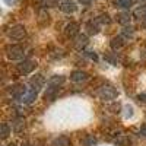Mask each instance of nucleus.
Returning <instances> with one entry per match:
<instances>
[{"label":"nucleus","mask_w":146,"mask_h":146,"mask_svg":"<svg viewBox=\"0 0 146 146\" xmlns=\"http://www.w3.org/2000/svg\"><path fill=\"white\" fill-rule=\"evenodd\" d=\"M5 53H6V57L9 60H13V62H15V60H22L23 58L25 48H23L22 45H19V44H9L6 47Z\"/></svg>","instance_id":"f257e3e1"},{"label":"nucleus","mask_w":146,"mask_h":146,"mask_svg":"<svg viewBox=\"0 0 146 146\" xmlns=\"http://www.w3.org/2000/svg\"><path fill=\"white\" fill-rule=\"evenodd\" d=\"M98 96L102 101L110 102V101H114L117 98L118 92L114 86H111V85H102V86H100V89H98Z\"/></svg>","instance_id":"f03ea898"},{"label":"nucleus","mask_w":146,"mask_h":146,"mask_svg":"<svg viewBox=\"0 0 146 146\" xmlns=\"http://www.w3.org/2000/svg\"><path fill=\"white\" fill-rule=\"evenodd\" d=\"M7 35H9L10 40L21 41V40H23L27 36V29H25L23 25H21V23H16V25L10 27V29L7 31Z\"/></svg>","instance_id":"7ed1b4c3"},{"label":"nucleus","mask_w":146,"mask_h":146,"mask_svg":"<svg viewBox=\"0 0 146 146\" xmlns=\"http://www.w3.org/2000/svg\"><path fill=\"white\" fill-rule=\"evenodd\" d=\"M35 67H36V62H34V60H23L16 66V70L21 75H29V73L35 70Z\"/></svg>","instance_id":"20e7f679"},{"label":"nucleus","mask_w":146,"mask_h":146,"mask_svg":"<svg viewBox=\"0 0 146 146\" xmlns=\"http://www.w3.org/2000/svg\"><path fill=\"white\" fill-rule=\"evenodd\" d=\"M89 73L85 72V70H73L70 73V80L73 83H85L89 80Z\"/></svg>","instance_id":"39448f33"},{"label":"nucleus","mask_w":146,"mask_h":146,"mask_svg":"<svg viewBox=\"0 0 146 146\" xmlns=\"http://www.w3.org/2000/svg\"><path fill=\"white\" fill-rule=\"evenodd\" d=\"M36 95H38V91H36L35 88H29V89H27L25 92H23L18 100L22 104H31V102H34L36 100Z\"/></svg>","instance_id":"423d86ee"},{"label":"nucleus","mask_w":146,"mask_h":146,"mask_svg":"<svg viewBox=\"0 0 146 146\" xmlns=\"http://www.w3.org/2000/svg\"><path fill=\"white\" fill-rule=\"evenodd\" d=\"M79 23L78 22H69L67 25L64 27V35L67 38H76L79 35Z\"/></svg>","instance_id":"0eeeda50"},{"label":"nucleus","mask_w":146,"mask_h":146,"mask_svg":"<svg viewBox=\"0 0 146 146\" xmlns=\"http://www.w3.org/2000/svg\"><path fill=\"white\" fill-rule=\"evenodd\" d=\"M60 88H62V86H53V85H48L47 91L44 92V100L48 101V102H53L54 100H57Z\"/></svg>","instance_id":"6e6552de"},{"label":"nucleus","mask_w":146,"mask_h":146,"mask_svg":"<svg viewBox=\"0 0 146 146\" xmlns=\"http://www.w3.org/2000/svg\"><path fill=\"white\" fill-rule=\"evenodd\" d=\"M75 41H73V47L76 48L78 51H83V48L88 45V42H89V40H88V36L85 35V34H79L76 38H73Z\"/></svg>","instance_id":"1a4fd4ad"},{"label":"nucleus","mask_w":146,"mask_h":146,"mask_svg":"<svg viewBox=\"0 0 146 146\" xmlns=\"http://www.w3.org/2000/svg\"><path fill=\"white\" fill-rule=\"evenodd\" d=\"M126 41L127 40L124 38V36H121V35L114 36V38L110 41V47H111V50H114V51H120L121 48L126 45Z\"/></svg>","instance_id":"9d476101"},{"label":"nucleus","mask_w":146,"mask_h":146,"mask_svg":"<svg viewBox=\"0 0 146 146\" xmlns=\"http://www.w3.org/2000/svg\"><path fill=\"white\" fill-rule=\"evenodd\" d=\"M29 85H31L32 88H35L36 91H40L45 85V78L42 75H35V76H32L29 79Z\"/></svg>","instance_id":"9b49d317"},{"label":"nucleus","mask_w":146,"mask_h":146,"mask_svg":"<svg viewBox=\"0 0 146 146\" xmlns=\"http://www.w3.org/2000/svg\"><path fill=\"white\" fill-rule=\"evenodd\" d=\"M58 7H60V10H62L63 13H67V15L75 13V12L78 10V6H76V3L73 2V0H70V2H64V3H62V5H58Z\"/></svg>","instance_id":"f8f14e48"},{"label":"nucleus","mask_w":146,"mask_h":146,"mask_svg":"<svg viewBox=\"0 0 146 146\" xmlns=\"http://www.w3.org/2000/svg\"><path fill=\"white\" fill-rule=\"evenodd\" d=\"M130 13L129 12H120V13H117V16H115V21H117V23H120L121 27H126V25H129L130 23Z\"/></svg>","instance_id":"ddd939ff"},{"label":"nucleus","mask_w":146,"mask_h":146,"mask_svg":"<svg viewBox=\"0 0 146 146\" xmlns=\"http://www.w3.org/2000/svg\"><path fill=\"white\" fill-rule=\"evenodd\" d=\"M36 22H38L41 27H47L48 23H50V15H48V12H47L45 9L40 10L38 18H36Z\"/></svg>","instance_id":"4468645a"},{"label":"nucleus","mask_w":146,"mask_h":146,"mask_svg":"<svg viewBox=\"0 0 146 146\" xmlns=\"http://www.w3.org/2000/svg\"><path fill=\"white\" fill-rule=\"evenodd\" d=\"M100 27H101V25H100L96 21H89L85 28H86V32H88L89 35H96V34L100 32Z\"/></svg>","instance_id":"2eb2a0df"},{"label":"nucleus","mask_w":146,"mask_h":146,"mask_svg":"<svg viewBox=\"0 0 146 146\" xmlns=\"http://www.w3.org/2000/svg\"><path fill=\"white\" fill-rule=\"evenodd\" d=\"M66 82V78L63 75H54L48 79V85H53V86H62V85Z\"/></svg>","instance_id":"dca6fc26"},{"label":"nucleus","mask_w":146,"mask_h":146,"mask_svg":"<svg viewBox=\"0 0 146 146\" xmlns=\"http://www.w3.org/2000/svg\"><path fill=\"white\" fill-rule=\"evenodd\" d=\"M133 16H135L137 21L145 22V21H146V6H139L137 9H135V12H133Z\"/></svg>","instance_id":"f3484780"},{"label":"nucleus","mask_w":146,"mask_h":146,"mask_svg":"<svg viewBox=\"0 0 146 146\" xmlns=\"http://www.w3.org/2000/svg\"><path fill=\"white\" fill-rule=\"evenodd\" d=\"M12 133V127L7 124V123H2V126H0V137H2V140H6Z\"/></svg>","instance_id":"a211bd4d"},{"label":"nucleus","mask_w":146,"mask_h":146,"mask_svg":"<svg viewBox=\"0 0 146 146\" xmlns=\"http://www.w3.org/2000/svg\"><path fill=\"white\" fill-rule=\"evenodd\" d=\"M53 146H72V140L67 136H60V137L54 139Z\"/></svg>","instance_id":"6ab92c4d"},{"label":"nucleus","mask_w":146,"mask_h":146,"mask_svg":"<svg viewBox=\"0 0 146 146\" xmlns=\"http://www.w3.org/2000/svg\"><path fill=\"white\" fill-rule=\"evenodd\" d=\"M136 3V0H115V6L120 9H130Z\"/></svg>","instance_id":"aec40b11"},{"label":"nucleus","mask_w":146,"mask_h":146,"mask_svg":"<svg viewBox=\"0 0 146 146\" xmlns=\"http://www.w3.org/2000/svg\"><path fill=\"white\" fill-rule=\"evenodd\" d=\"M121 36H124L126 40H131L133 36H135V29H133L130 25L123 27V29H121Z\"/></svg>","instance_id":"412c9836"},{"label":"nucleus","mask_w":146,"mask_h":146,"mask_svg":"<svg viewBox=\"0 0 146 146\" xmlns=\"http://www.w3.org/2000/svg\"><path fill=\"white\" fill-rule=\"evenodd\" d=\"M82 145L83 146H95L96 145V137L94 135H86L82 139Z\"/></svg>","instance_id":"4be33fe9"},{"label":"nucleus","mask_w":146,"mask_h":146,"mask_svg":"<svg viewBox=\"0 0 146 146\" xmlns=\"http://www.w3.org/2000/svg\"><path fill=\"white\" fill-rule=\"evenodd\" d=\"M95 21L98 22L100 25H102V27H104V25H110V23H111V18H110L108 13H102V15H100Z\"/></svg>","instance_id":"5701e85b"},{"label":"nucleus","mask_w":146,"mask_h":146,"mask_svg":"<svg viewBox=\"0 0 146 146\" xmlns=\"http://www.w3.org/2000/svg\"><path fill=\"white\" fill-rule=\"evenodd\" d=\"M104 58L107 60L110 64H113V66H117V64H118V58H117V56L113 54V53H105V54H104Z\"/></svg>","instance_id":"b1692460"},{"label":"nucleus","mask_w":146,"mask_h":146,"mask_svg":"<svg viewBox=\"0 0 146 146\" xmlns=\"http://www.w3.org/2000/svg\"><path fill=\"white\" fill-rule=\"evenodd\" d=\"M123 111H124V117H126V118H131L133 115H135V110H133L131 105H126V107L123 108Z\"/></svg>","instance_id":"393cba45"},{"label":"nucleus","mask_w":146,"mask_h":146,"mask_svg":"<svg viewBox=\"0 0 146 146\" xmlns=\"http://www.w3.org/2000/svg\"><path fill=\"white\" fill-rule=\"evenodd\" d=\"M23 127H25V121H22V120H16L15 123H13V130L16 133H21Z\"/></svg>","instance_id":"a878e982"},{"label":"nucleus","mask_w":146,"mask_h":146,"mask_svg":"<svg viewBox=\"0 0 146 146\" xmlns=\"http://www.w3.org/2000/svg\"><path fill=\"white\" fill-rule=\"evenodd\" d=\"M83 54L86 56L88 58L94 60V62H98V56H96V53H95V51H92V50H88V51H83Z\"/></svg>","instance_id":"bb28decb"},{"label":"nucleus","mask_w":146,"mask_h":146,"mask_svg":"<svg viewBox=\"0 0 146 146\" xmlns=\"http://www.w3.org/2000/svg\"><path fill=\"white\" fill-rule=\"evenodd\" d=\"M137 101H140V102L146 104V92H140V94L137 95Z\"/></svg>","instance_id":"cd10ccee"},{"label":"nucleus","mask_w":146,"mask_h":146,"mask_svg":"<svg viewBox=\"0 0 146 146\" xmlns=\"http://www.w3.org/2000/svg\"><path fill=\"white\" fill-rule=\"evenodd\" d=\"M78 2L82 5V6H89L92 3V0H78Z\"/></svg>","instance_id":"c85d7f7f"},{"label":"nucleus","mask_w":146,"mask_h":146,"mask_svg":"<svg viewBox=\"0 0 146 146\" xmlns=\"http://www.w3.org/2000/svg\"><path fill=\"white\" fill-rule=\"evenodd\" d=\"M139 133H140V135H142L143 137H146V124L140 127V130H139Z\"/></svg>","instance_id":"c756f323"},{"label":"nucleus","mask_w":146,"mask_h":146,"mask_svg":"<svg viewBox=\"0 0 146 146\" xmlns=\"http://www.w3.org/2000/svg\"><path fill=\"white\" fill-rule=\"evenodd\" d=\"M3 2H5L7 6H13V5L16 3V0H3Z\"/></svg>","instance_id":"7c9ffc66"},{"label":"nucleus","mask_w":146,"mask_h":146,"mask_svg":"<svg viewBox=\"0 0 146 146\" xmlns=\"http://www.w3.org/2000/svg\"><path fill=\"white\" fill-rule=\"evenodd\" d=\"M34 146H45V143H44V142H42V140H36V142H35V145H34Z\"/></svg>","instance_id":"2f4dec72"},{"label":"nucleus","mask_w":146,"mask_h":146,"mask_svg":"<svg viewBox=\"0 0 146 146\" xmlns=\"http://www.w3.org/2000/svg\"><path fill=\"white\" fill-rule=\"evenodd\" d=\"M64 2H70V0H57L58 5H62V3H64Z\"/></svg>","instance_id":"473e14b6"},{"label":"nucleus","mask_w":146,"mask_h":146,"mask_svg":"<svg viewBox=\"0 0 146 146\" xmlns=\"http://www.w3.org/2000/svg\"><path fill=\"white\" fill-rule=\"evenodd\" d=\"M7 146H16L15 143H10V145H7Z\"/></svg>","instance_id":"72a5a7b5"},{"label":"nucleus","mask_w":146,"mask_h":146,"mask_svg":"<svg viewBox=\"0 0 146 146\" xmlns=\"http://www.w3.org/2000/svg\"><path fill=\"white\" fill-rule=\"evenodd\" d=\"M22 146H31V145H28V143H25V145H22Z\"/></svg>","instance_id":"f704fd0d"}]
</instances>
